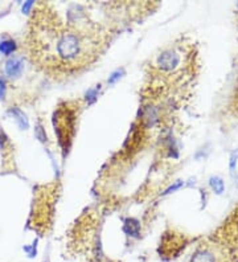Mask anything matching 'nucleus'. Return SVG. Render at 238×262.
Returning <instances> with one entry per match:
<instances>
[{
  "label": "nucleus",
  "mask_w": 238,
  "mask_h": 262,
  "mask_svg": "<svg viewBox=\"0 0 238 262\" xmlns=\"http://www.w3.org/2000/svg\"><path fill=\"white\" fill-rule=\"evenodd\" d=\"M69 23L64 27L51 15L40 25L37 33L40 56L47 60L49 66L58 71L73 72L89 65L97 60L103 51L106 35L95 25L84 23L85 15L77 11L68 12Z\"/></svg>",
  "instance_id": "nucleus-1"
},
{
  "label": "nucleus",
  "mask_w": 238,
  "mask_h": 262,
  "mask_svg": "<svg viewBox=\"0 0 238 262\" xmlns=\"http://www.w3.org/2000/svg\"><path fill=\"white\" fill-rule=\"evenodd\" d=\"M237 258V249L216 234L213 240L196 249L189 262H234Z\"/></svg>",
  "instance_id": "nucleus-2"
},
{
  "label": "nucleus",
  "mask_w": 238,
  "mask_h": 262,
  "mask_svg": "<svg viewBox=\"0 0 238 262\" xmlns=\"http://www.w3.org/2000/svg\"><path fill=\"white\" fill-rule=\"evenodd\" d=\"M185 55L176 47H169L159 53L154 61V68L163 75H176L185 68Z\"/></svg>",
  "instance_id": "nucleus-3"
},
{
  "label": "nucleus",
  "mask_w": 238,
  "mask_h": 262,
  "mask_svg": "<svg viewBox=\"0 0 238 262\" xmlns=\"http://www.w3.org/2000/svg\"><path fill=\"white\" fill-rule=\"evenodd\" d=\"M53 121H55V127H56L55 130H56L57 136H58L60 145L62 146L65 150H68V149H69L70 141H72V135H73V132H74V112L70 110L69 108L58 109V110L55 112Z\"/></svg>",
  "instance_id": "nucleus-4"
},
{
  "label": "nucleus",
  "mask_w": 238,
  "mask_h": 262,
  "mask_svg": "<svg viewBox=\"0 0 238 262\" xmlns=\"http://www.w3.org/2000/svg\"><path fill=\"white\" fill-rule=\"evenodd\" d=\"M24 71V61L21 57L12 56L5 61L4 72L10 78H19Z\"/></svg>",
  "instance_id": "nucleus-5"
},
{
  "label": "nucleus",
  "mask_w": 238,
  "mask_h": 262,
  "mask_svg": "<svg viewBox=\"0 0 238 262\" xmlns=\"http://www.w3.org/2000/svg\"><path fill=\"white\" fill-rule=\"evenodd\" d=\"M8 112L15 118V121L18 122V125H19V127L21 130H27V129H28L29 126L28 118H27V115H25L20 109L11 108L10 110H8Z\"/></svg>",
  "instance_id": "nucleus-6"
},
{
  "label": "nucleus",
  "mask_w": 238,
  "mask_h": 262,
  "mask_svg": "<svg viewBox=\"0 0 238 262\" xmlns=\"http://www.w3.org/2000/svg\"><path fill=\"white\" fill-rule=\"evenodd\" d=\"M123 230L126 232L128 236H132V237H138L139 236L140 230V224L135 219H127L125 221V226H123Z\"/></svg>",
  "instance_id": "nucleus-7"
},
{
  "label": "nucleus",
  "mask_w": 238,
  "mask_h": 262,
  "mask_svg": "<svg viewBox=\"0 0 238 262\" xmlns=\"http://www.w3.org/2000/svg\"><path fill=\"white\" fill-rule=\"evenodd\" d=\"M16 51V42L12 38H5L3 41H0V52L4 56H10L11 53Z\"/></svg>",
  "instance_id": "nucleus-8"
},
{
  "label": "nucleus",
  "mask_w": 238,
  "mask_h": 262,
  "mask_svg": "<svg viewBox=\"0 0 238 262\" xmlns=\"http://www.w3.org/2000/svg\"><path fill=\"white\" fill-rule=\"evenodd\" d=\"M210 186H212V188H213V191L216 192V193H222L224 192V182L221 180L220 178H217V176H215V178H210Z\"/></svg>",
  "instance_id": "nucleus-9"
},
{
  "label": "nucleus",
  "mask_w": 238,
  "mask_h": 262,
  "mask_svg": "<svg viewBox=\"0 0 238 262\" xmlns=\"http://www.w3.org/2000/svg\"><path fill=\"white\" fill-rule=\"evenodd\" d=\"M98 90H99V85L97 88H93V89L88 90V93H86V101L89 103H93L97 97H98Z\"/></svg>",
  "instance_id": "nucleus-10"
},
{
  "label": "nucleus",
  "mask_w": 238,
  "mask_h": 262,
  "mask_svg": "<svg viewBox=\"0 0 238 262\" xmlns=\"http://www.w3.org/2000/svg\"><path fill=\"white\" fill-rule=\"evenodd\" d=\"M35 134L37 136V139L40 142H47V134H45V131L41 127V125H37L36 129H35Z\"/></svg>",
  "instance_id": "nucleus-11"
},
{
  "label": "nucleus",
  "mask_w": 238,
  "mask_h": 262,
  "mask_svg": "<svg viewBox=\"0 0 238 262\" xmlns=\"http://www.w3.org/2000/svg\"><path fill=\"white\" fill-rule=\"evenodd\" d=\"M122 75H123V69H121V71H117V72H114L110 77H109V80L108 82L109 84H114L115 81L118 80V78H121Z\"/></svg>",
  "instance_id": "nucleus-12"
},
{
  "label": "nucleus",
  "mask_w": 238,
  "mask_h": 262,
  "mask_svg": "<svg viewBox=\"0 0 238 262\" xmlns=\"http://www.w3.org/2000/svg\"><path fill=\"white\" fill-rule=\"evenodd\" d=\"M7 143H8V138H7V135H5L4 131L0 129V149H1V150H4Z\"/></svg>",
  "instance_id": "nucleus-13"
},
{
  "label": "nucleus",
  "mask_w": 238,
  "mask_h": 262,
  "mask_svg": "<svg viewBox=\"0 0 238 262\" xmlns=\"http://www.w3.org/2000/svg\"><path fill=\"white\" fill-rule=\"evenodd\" d=\"M5 89H7V86H5L4 78H1V77H0V99H4Z\"/></svg>",
  "instance_id": "nucleus-14"
},
{
  "label": "nucleus",
  "mask_w": 238,
  "mask_h": 262,
  "mask_svg": "<svg viewBox=\"0 0 238 262\" xmlns=\"http://www.w3.org/2000/svg\"><path fill=\"white\" fill-rule=\"evenodd\" d=\"M24 250L27 252V254H28L31 258L36 257V243H33L31 248H27V246H25V248H24Z\"/></svg>",
  "instance_id": "nucleus-15"
},
{
  "label": "nucleus",
  "mask_w": 238,
  "mask_h": 262,
  "mask_svg": "<svg viewBox=\"0 0 238 262\" xmlns=\"http://www.w3.org/2000/svg\"><path fill=\"white\" fill-rule=\"evenodd\" d=\"M183 186V182H178L176 183V184H175V186H171V187L168 188V189H167V191L164 192V193H169V192H173V191H176V189H178V188H180Z\"/></svg>",
  "instance_id": "nucleus-16"
},
{
  "label": "nucleus",
  "mask_w": 238,
  "mask_h": 262,
  "mask_svg": "<svg viewBox=\"0 0 238 262\" xmlns=\"http://www.w3.org/2000/svg\"><path fill=\"white\" fill-rule=\"evenodd\" d=\"M32 5H33V1H27V3L23 5V12H25V14H27V12H28L31 8H32Z\"/></svg>",
  "instance_id": "nucleus-17"
},
{
  "label": "nucleus",
  "mask_w": 238,
  "mask_h": 262,
  "mask_svg": "<svg viewBox=\"0 0 238 262\" xmlns=\"http://www.w3.org/2000/svg\"><path fill=\"white\" fill-rule=\"evenodd\" d=\"M234 112L238 114V88H237V92H236V94H234Z\"/></svg>",
  "instance_id": "nucleus-18"
}]
</instances>
